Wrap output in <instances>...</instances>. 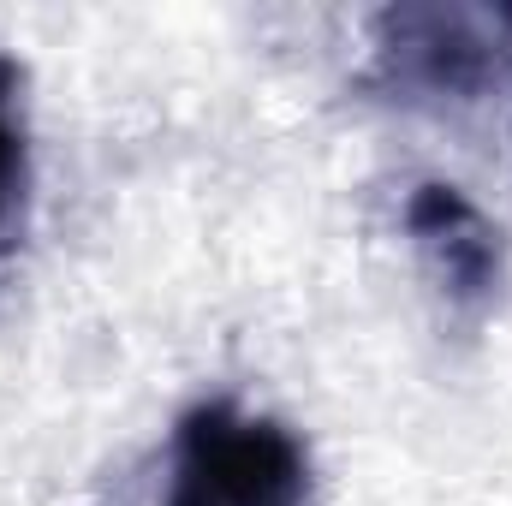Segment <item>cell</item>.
I'll list each match as a JSON object with an SVG mask.
<instances>
[{
  "instance_id": "cell-1",
  "label": "cell",
  "mask_w": 512,
  "mask_h": 506,
  "mask_svg": "<svg viewBox=\"0 0 512 506\" xmlns=\"http://www.w3.org/2000/svg\"><path fill=\"white\" fill-rule=\"evenodd\" d=\"M310 465L292 429L209 399L179 417L167 506H304Z\"/></svg>"
},
{
  "instance_id": "cell-2",
  "label": "cell",
  "mask_w": 512,
  "mask_h": 506,
  "mask_svg": "<svg viewBox=\"0 0 512 506\" xmlns=\"http://www.w3.org/2000/svg\"><path fill=\"white\" fill-rule=\"evenodd\" d=\"M376 48H382V72L399 90H423V96H459L471 102L489 78V42L477 30L471 12H447V6H399L376 18Z\"/></svg>"
},
{
  "instance_id": "cell-3",
  "label": "cell",
  "mask_w": 512,
  "mask_h": 506,
  "mask_svg": "<svg viewBox=\"0 0 512 506\" xmlns=\"http://www.w3.org/2000/svg\"><path fill=\"white\" fill-rule=\"evenodd\" d=\"M405 227L411 239L429 251L441 268V280L453 286V298H483L501 274V233L477 215V203L459 185H417L405 203Z\"/></svg>"
},
{
  "instance_id": "cell-4",
  "label": "cell",
  "mask_w": 512,
  "mask_h": 506,
  "mask_svg": "<svg viewBox=\"0 0 512 506\" xmlns=\"http://www.w3.org/2000/svg\"><path fill=\"white\" fill-rule=\"evenodd\" d=\"M12 96H18V66L0 72V262L18 245L24 191H30V143H24V126L12 120Z\"/></svg>"
},
{
  "instance_id": "cell-5",
  "label": "cell",
  "mask_w": 512,
  "mask_h": 506,
  "mask_svg": "<svg viewBox=\"0 0 512 506\" xmlns=\"http://www.w3.org/2000/svg\"><path fill=\"white\" fill-rule=\"evenodd\" d=\"M6 66H12V60H0V72H6Z\"/></svg>"
}]
</instances>
